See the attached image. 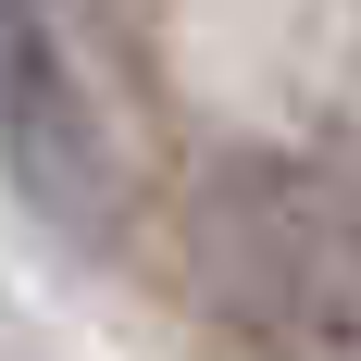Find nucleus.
Listing matches in <instances>:
<instances>
[{"mask_svg": "<svg viewBox=\"0 0 361 361\" xmlns=\"http://www.w3.org/2000/svg\"><path fill=\"white\" fill-rule=\"evenodd\" d=\"M0 149H13V175H25L37 212L100 224L112 162H100V125L75 100L63 50H50V0H0Z\"/></svg>", "mask_w": 361, "mask_h": 361, "instance_id": "nucleus-1", "label": "nucleus"}]
</instances>
